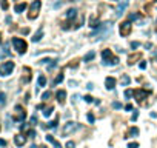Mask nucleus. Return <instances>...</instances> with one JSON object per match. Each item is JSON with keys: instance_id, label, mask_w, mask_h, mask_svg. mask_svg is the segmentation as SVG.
<instances>
[{"instance_id": "nucleus-1", "label": "nucleus", "mask_w": 157, "mask_h": 148, "mask_svg": "<svg viewBox=\"0 0 157 148\" xmlns=\"http://www.w3.org/2000/svg\"><path fill=\"white\" fill-rule=\"evenodd\" d=\"M113 31V25L111 23H102L96 28V31L91 34V37H97V39H105L108 34H111Z\"/></svg>"}, {"instance_id": "nucleus-2", "label": "nucleus", "mask_w": 157, "mask_h": 148, "mask_svg": "<svg viewBox=\"0 0 157 148\" xmlns=\"http://www.w3.org/2000/svg\"><path fill=\"white\" fill-rule=\"evenodd\" d=\"M12 45H14L15 51H17L19 54H25L26 49H28V43H26L23 39H20V37H14V39H12Z\"/></svg>"}, {"instance_id": "nucleus-3", "label": "nucleus", "mask_w": 157, "mask_h": 148, "mask_svg": "<svg viewBox=\"0 0 157 148\" xmlns=\"http://www.w3.org/2000/svg\"><path fill=\"white\" fill-rule=\"evenodd\" d=\"M80 128V125L77 122H73V120H70V122H66L65 123V127H63V130H62V136H71L74 131H77Z\"/></svg>"}, {"instance_id": "nucleus-4", "label": "nucleus", "mask_w": 157, "mask_h": 148, "mask_svg": "<svg viewBox=\"0 0 157 148\" xmlns=\"http://www.w3.org/2000/svg\"><path fill=\"white\" fill-rule=\"evenodd\" d=\"M40 6H42V2H40V0H34V2L29 5V14H28V19H29V20H34V19L39 16Z\"/></svg>"}, {"instance_id": "nucleus-5", "label": "nucleus", "mask_w": 157, "mask_h": 148, "mask_svg": "<svg viewBox=\"0 0 157 148\" xmlns=\"http://www.w3.org/2000/svg\"><path fill=\"white\" fill-rule=\"evenodd\" d=\"M14 66H15V65H14V62H11V60L2 63V65H0V74H2L3 77L9 76V74L14 71Z\"/></svg>"}, {"instance_id": "nucleus-6", "label": "nucleus", "mask_w": 157, "mask_h": 148, "mask_svg": "<svg viewBox=\"0 0 157 148\" xmlns=\"http://www.w3.org/2000/svg\"><path fill=\"white\" fill-rule=\"evenodd\" d=\"M120 34L123 36V37H126V36H129L131 34V31H132V23L129 22V20H126V22H122V25H120Z\"/></svg>"}, {"instance_id": "nucleus-7", "label": "nucleus", "mask_w": 157, "mask_h": 148, "mask_svg": "<svg viewBox=\"0 0 157 148\" xmlns=\"http://www.w3.org/2000/svg\"><path fill=\"white\" fill-rule=\"evenodd\" d=\"M146 96H148V91H146V90H136V91H134V97H136V100H137L139 104H142V102L145 100Z\"/></svg>"}, {"instance_id": "nucleus-8", "label": "nucleus", "mask_w": 157, "mask_h": 148, "mask_svg": "<svg viewBox=\"0 0 157 148\" xmlns=\"http://www.w3.org/2000/svg\"><path fill=\"white\" fill-rule=\"evenodd\" d=\"M128 5H129L128 0H123L122 3H119V5H117V8H116V14H117V16H122V14L125 12V9L128 8Z\"/></svg>"}, {"instance_id": "nucleus-9", "label": "nucleus", "mask_w": 157, "mask_h": 148, "mask_svg": "<svg viewBox=\"0 0 157 148\" xmlns=\"http://www.w3.org/2000/svg\"><path fill=\"white\" fill-rule=\"evenodd\" d=\"M15 111H17V114H19V116H15V120L22 122V120H23V119L26 117V113H25V110L22 108L20 105H17V107H15Z\"/></svg>"}, {"instance_id": "nucleus-10", "label": "nucleus", "mask_w": 157, "mask_h": 148, "mask_svg": "<svg viewBox=\"0 0 157 148\" xmlns=\"http://www.w3.org/2000/svg\"><path fill=\"white\" fill-rule=\"evenodd\" d=\"M56 97H57V102H59L60 105H63L65 100H66V91H65V90H59L57 94H56Z\"/></svg>"}, {"instance_id": "nucleus-11", "label": "nucleus", "mask_w": 157, "mask_h": 148, "mask_svg": "<svg viewBox=\"0 0 157 148\" xmlns=\"http://www.w3.org/2000/svg\"><path fill=\"white\" fill-rule=\"evenodd\" d=\"M116 79L114 77H106L105 79V86H106V90H114L116 88Z\"/></svg>"}, {"instance_id": "nucleus-12", "label": "nucleus", "mask_w": 157, "mask_h": 148, "mask_svg": "<svg viewBox=\"0 0 157 148\" xmlns=\"http://www.w3.org/2000/svg\"><path fill=\"white\" fill-rule=\"evenodd\" d=\"M14 142H15L17 146H23V145L26 143V137H25L23 134H17V136L14 137Z\"/></svg>"}, {"instance_id": "nucleus-13", "label": "nucleus", "mask_w": 157, "mask_h": 148, "mask_svg": "<svg viewBox=\"0 0 157 148\" xmlns=\"http://www.w3.org/2000/svg\"><path fill=\"white\" fill-rule=\"evenodd\" d=\"M102 57H103V63H106V62H109L111 59H113L114 56H113V53H111V49H103V51H102Z\"/></svg>"}, {"instance_id": "nucleus-14", "label": "nucleus", "mask_w": 157, "mask_h": 148, "mask_svg": "<svg viewBox=\"0 0 157 148\" xmlns=\"http://www.w3.org/2000/svg\"><path fill=\"white\" fill-rule=\"evenodd\" d=\"M26 8H28V5H26V3H17L14 9H15V12H23Z\"/></svg>"}, {"instance_id": "nucleus-15", "label": "nucleus", "mask_w": 157, "mask_h": 148, "mask_svg": "<svg viewBox=\"0 0 157 148\" xmlns=\"http://www.w3.org/2000/svg\"><path fill=\"white\" fill-rule=\"evenodd\" d=\"M76 16H77V9L76 8H71V9L66 11V19H74Z\"/></svg>"}, {"instance_id": "nucleus-16", "label": "nucleus", "mask_w": 157, "mask_h": 148, "mask_svg": "<svg viewBox=\"0 0 157 148\" xmlns=\"http://www.w3.org/2000/svg\"><path fill=\"white\" fill-rule=\"evenodd\" d=\"M42 37H43V28H40V30H39V31L34 34V37H32L31 40H32V42H39Z\"/></svg>"}, {"instance_id": "nucleus-17", "label": "nucleus", "mask_w": 157, "mask_h": 148, "mask_svg": "<svg viewBox=\"0 0 157 148\" xmlns=\"http://www.w3.org/2000/svg\"><path fill=\"white\" fill-rule=\"evenodd\" d=\"M46 140H48L49 143H53L56 148H62V145H60V143H59V142H57V140H56L53 136H49V134H48V136H46Z\"/></svg>"}, {"instance_id": "nucleus-18", "label": "nucleus", "mask_w": 157, "mask_h": 148, "mask_svg": "<svg viewBox=\"0 0 157 148\" xmlns=\"http://www.w3.org/2000/svg\"><path fill=\"white\" fill-rule=\"evenodd\" d=\"M94 57H96V53H94V51H89V53L83 57V62H89V60H93Z\"/></svg>"}, {"instance_id": "nucleus-19", "label": "nucleus", "mask_w": 157, "mask_h": 148, "mask_svg": "<svg viewBox=\"0 0 157 148\" xmlns=\"http://www.w3.org/2000/svg\"><path fill=\"white\" fill-rule=\"evenodd\" d=\"M139 134V128H136V127H132V128H129V131H128V136H125V137H129V136H137Z\"/></svg>"}, {"instance_id": "nucleus-20", "label": "nucleus", "mask_w": 157, "mask_h": 148, "mask_svg": "<svg viewBox=\"0 0 157 148\" xmlns=\"http://www.w3.org/2000/svg\"><path fill=\"white\" fill-rule=\"evenodd\" d=\"M120 82H122V85H123V86H126V85H129L131 79H129V76H126V74H123V76H122V79H120Z\"/></svg>"}, {"instance_id": "nucleus-21", "label": "nucleus", "mask_w": 157, "mask_h": 148, "mask_svg": "<svg viewBox=\"0 0 157 148\" xmlns=\"http://www.w3.org/2000/svg\"><path fill=\"white\" fill-rule=\"evenodd\" d=\"M46 85V77L43 76V74H40L39 76V86H45Z\"/></svg>"}, {"instance_id": "nucleus-22", "label": "nucleus", "mask_w": 157, "mask_h": 148, "mask_svg": "<svg viewBox=\"0 0 157 148\" xmlns=\"http://www.w3.org/2000/svg\"><path fill=\"white\" fill-rule=\"evenodd\" d=\"M51 113H53V107H49V108H45V111H43V116H45V117H49V116H51Z\"/></svg>"}, {"instance_id": "nucleus-23", "label": "nucleus", "mask_w": 157, "mask_h": 148, "mask_svg": "<svg viewBox=\"0 0 157 148\" xmlns=\"http://www.w3.org/2000/svg\"><path fill=\"white\" fill-rule=\"evenodd\" d=\"M140 57V54H136V56H131L129 59H128V65H132L134 63V60H136V59H139Z\"/></svg>"}, {"instance_id": "nucleus-24", "label": "nucleus", "mask_w": 157, "mask_h": 148, "mask_svg": "<svg viewBox=\"0 0 157 148\" xmlns=\"http://www.w3.org/2000/svg\"><path fill=\"white\" fill-rule=\"evenodd\" d=\"M63 79H65V76H63V74L60 72V74H59V76L56 77V80H54V83L57 85V83H60V82H63Z\"/></svg>"}, {"instance_id": "nucleus-25", "label": "nucleus", "mask_w": 157, "mask_h": 148, "mask_svg": "<svg viewBox=\"0 0 157 148\" xmlns=\"http://www.w3.org/2000/svg\"><path fill=\"white\" fill-rule=\"evenodd\" d=\"M49 97H51V93H49V91H46V93H43V94H42V100H48Z\"/></svg>"}, {"instance_id": "nucleus-26", "label": "nucleus", "mask_w": 157, "mask_h": 148, "mask_svg": "<svg viewBox=\"0 0 157 148\" xmlns=\"http://www.w3.org/2000/svg\"><path fill=\"white\" fill-rule=\"evenodd\" d=\"M86 117H88V122H89V123H94V114H93V113H88Z\"/></svg>"}, {"instance_id": "nucleus-27", "label": "nucleus", "mask_w": 157, "mask_h": 148, "mask_svg": "<svg viewBox=\"0 0 157 148\" xmlns=\"http://www.w3.org/2000/svg\"><path fill=\"white\" fill-rule=\"evenodd\" d=\"M5 102H6V96H5L3 93H0V104H2V105H3Z\"/></svg>"}, {"instance_id": "nucleus-28", "label": "nucleus", "mask_w": 157, "mask_h": 148, "mask_svg": "<svg viewBox=\"0 0 157 148\" xmlns=\"http://www.w3.org/2000/svg\"><path fill=\"white\" fill-rule=\"evenodd\" d=\"M131 96H134V91L132 90H126L125 91V97H131Z\"/></svg>"}, {"instance_id": "nucleus-29", "label": "nucleus", "mask_w": 157, "mask_h": 148, "mask_svg": "<svg viewBox=\"0 0 157 148\" xmlns=\"http://www.w3.org/2000/svg\"><path fill=\"white\" fill-rule=\"evenodd\" d=\"M128 148H139V143L137 142H131V143H128Z\"/></svg>"}, {"instance_id": "nucleus-30", "label": "nucleus", "mask_w": 157, "mask_h": 148, "mask_svg": "<svg viewBox=\"0 0 157 148\" xmlns=\"http://www.w3.org/2000/svg\"><path fill=\"white\" fill-rule=\"evenodd\" d=\"M57 122H59V119H56V120L49 122V127H51V128H56V127H57Z\"/></svg>"}, {"instance_id": "nucleus-31", "label": "nucleus", "mask_w": 157, "mask_h": 148, "mask_svg": "<svg viewBox=\"0 0 157 148\" xmlns=\"http://www.w3.org/2000/svg\"><path fill=\"white\" fill-rule=\"evenodd\" d=\"M0 5H2V8H3V9H8V6H9L6 0H2V3H0Z\"/></svg>"}, {"instance_id": "nucleus-32", "label": "nucleus", "mask_w": 157, "mask_h": 148, "mask_svg": "<svg viewBox=\"0 0 157 148\" xmlns=\"http://www.w3.org/2000/svg\"><path fill=\"white\" fill-rule=\"evenodd\" d=\"M66 148H76V143H74V142H71V140H70V142H66Z\"/></svg>"}, {"instance_id": "nucleus-33", "label": "nucleus", "mask_w": 157, "mask_h": 148, "mask_svg": "<svg viewBox=\"0 0 157 148\" xmlns=\"http://www.w3.org/2000/svg\"><path fill=\"white\" fill-rule=\"evenodd\" d=\"M83 99H85V102H88V104H91V102H93V97H91V96H85Z\"/></svg>"}, {"instance_id": "nucleus-34", "label": "nucleus", "mask_w": 157, "mask_h": 148, "mask_svg": "<svg viewBox=\"0 0 157 148\" xmlns=\"http://www.w3.org/2000/svg\"><path fill=\"white\" fill-rule=\"evenodd\" d=\"M136 19H139L137 14H129V22H131V20H136Z\"/></svg>"}, {"instance_id": "nucleus-35", "label": "nucleus", "mask_w": 157, "mask_h": 148, "mask_svg": "<svg viewBox=\"0 0 157 148\" xmlns=\"http://www.w3.org/2000/svg\"><path fill=\"white\" fill-rule=\"evenodd\" d=\"M131 48H132V49L139 48V42H132V43H131Z\"/></svg>"}, {"instance_id": "nucleus-36", "label": "nucleus", "mask_w": 157, "mask_h": 148, "mask_svg": "<svg viewBox=\"0 0 157 148\" xmlns=\"http://www.w3.org/2000/svg\"><path fill=\"white\" fill-rule=\"evenodd\" d=\"M137 117H139V113H137V111H134V114L131 116V119H132V120H136Z\"/></svg>"}, {"instance_id": "nucleus-37", "label": "nucleus", "mask_w": 157, "mask_h": 148, "mask_svg": "<svg viewBox=\"0 0 157 148\" xmlns=\"http://www.w3.org/2000/svg\"><path fill=\"white\" fill-rule=\"evenodd\" d=\"M113 107L119 110V108H122V104H119V102H114V104H113Z\"/></svg>"}, {"instance_id": "nucleus-38", "label": "nucleus", "mask_w": 157, "mask_h": 148, "mask_svg": "<svg viewBox=\"0 0 157 148\" xmlns=\"http://www.w3.org/2000/svg\"><path fill=\"white\" fill-rule=\"evenodd\" d=\"M28 136H29V137H34V136H36V131H34V130H29V131H28Z\"/></svg>"}, {"instance_id": "nucleus-39", "label": "nucleus", "mask_w": 157, "mask_h": 148, "mask_svg": "<svg viewBox=\"0 0 157 148\" xmlns=\"http://www.w3.org/2000/svg\"><path fill=\"white\" fill-rule=\"evenodd\" d=\"M139 66H140V69H145V68H146V62H140Z\"/></svg>"}, {"instance_id": "nucleus-40", "label": "nucleus", "mask_w": 157, "mask_h": 148, "mask_svg": "<svg viewBox=\"0 0 157 148\" xmlns=\"http://www.w3.org/2000/svg\"><path fill=\"white\" fill-rule=\"evenodd\" d=\"M125 110H126V111H131V110H132V105H131V104H128V105L125 107Z\"/></svg>"}, {"instance_id": "nucleus-41", "label": "nucleus", "mask_w": 157, "mask_h": 148, "mask_svg": "<svg viewBox=\"0 0 157 148\" xmlns=\"http://www.w3.org/2000/svg\"><path fill=\"white\" fill-rule=\"evenodd\" d=\"M0 146H6V140H3V139H0Z\"/></svg>"}, {"instance_id": "nucleus-42", "label": "nucleus", "mask_w": 157, "mask_h": 148, "mask_svg": "<svg viewBox=\"0 0 157 148\" xmlns=\"http://www.w3.org/2000/svg\"><path fill=\"white\" fill-rule=\"evenodd\" d=\"M86 88H88V90H93L94 86H93V83H88V85H86Z\"/></svg>"}, {"instance_id": "nucleus-43", "label": "nucleus", "mask_w": 157, "mask_h": 148, "mask_svg": "<svg viewBox=\"0 0 157 148\" xmlns=\"http://www.w3.org/2000/svg\"><path fill=\"white\" fill-rule=\"evenodd\" d=\"M31 148H37V146H36V145H32V146H31Z\"/></svg>"}, {"instance_id": "nucleus-44", "label": "nucleus", "mask_w": 157, "mask_h": 148, "mask_svg": "<svg viewBox=\"0 0 157 148\" xmlns=\"http://www.w3.org/2000/svg\"><path fill=\"white\" fill-rule=\"evenodd\" d=\"M0 42H2V37H0Z\"/></svg>"}, {"instance_id": "nucleus-45", "label": "nucleus", "mask_w": 157, "mask_h": 148, "mask_svg": "<svg viewBox=\"0 0 157 148\" xmlns=\"http://www.w3.org/2000/svg\"><path fill=\"white\" fill-rule=\"evenodd\" d=\"M155 2H157V0H155Z\"/></svg>"}]
</instances>
